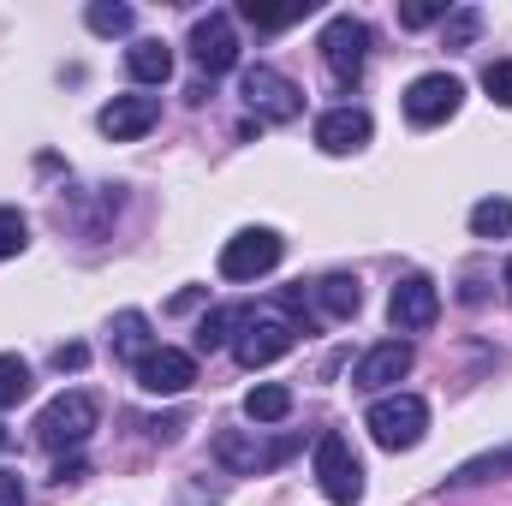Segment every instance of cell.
<instances>
[{
    "label": "cell",
    "mask_w": 512,
    "mask_h": 506,
    "mask_svg": "<svg viewBox=\"0 0 512 506\" xmlns=\"http://www.w3.org/2000/svg\"><path fill=\"white\" fill-rule=\"evenodd\" d=\"M96 417H102L96 393L72 387V393H60V399H48V405H42V417H36V441H42L48 453L84 447V441H90V429H96Z\"/></svg>",
    "instance_id": "obj_1"
},
{
    "label": "cell",
    "mask_w": 512,
    "mask_h": 506,
    "mask_svg": "<svg viewBox=\"0 0 512 506\" xmlns=\"http://www.w3.org/2000/svg\"><path fill=\"white\" fill-rule=\"evenodd\" d=\"M364 429L376 435V447H387V453H411L423 441V429H429V405L417 393H387V399L370 405Z\"/></svg>",
    "instance_id": "obj_2"
},
{
    "label": "cell",
    "mask_w": 512,
    "mask_h": 506,
    "mask_svg": "<svg viewBox=\"0 0 512 506\" xmlns=\"http://www.w3.org/2000/svg\"><path fill=\"white\" fill-rule=\"evenodd\" d=\"M292 340H298V328H292L286 310H245V316H239L233 352H239L245 370H262V364H274L280 352H292Z\"/></svg>",
    "instance_id": "obj_3"
},
{
    "label": "cell",
    "mask_w": 512,
    "mask_h": 506,
    "mask_svg": "<svg viewBox=\"0 0 512 506\" xmlns=\"http://www.w3.org/2000/svg\"><path fill=\"white\" fill-rule=\"evenodd\" d=\"M316 483H322V495L334 506H352L364 495V465H358V453H352V441L340 429H328L316 441Z\"/></svg>",
    "instance_id": "obj_4"
},
{
    "label": "cell",
    "mask_w": 512,
    "mask_h": 506,
    "mask_svg": "<svg viewBox=\"0 0 512 506\" xmlns=\"http://www.w3.org/2000/svg\"><path fill=\"white\" fill-rule=\"evenodd\" d=\"M239 96H245V108H251L256 120H298L304 114V90L286 78V72H274V66H251L245 78H239Z\"/></svg>",
    "instance_id": "obj_5"
},
{
    "label": "cell",
    "mask_w": 512,
    "mask_h": 506,
    "mask_svg": "<svg viewBox=\"0 0 512 506\" xmlns=\"http://www.w3.org/2000/svg\"><path fill=\"white\" fill-rule=\"evenodd\" d=\"M292 447H298V441H286V435H280V441H262L256 429H221V435H215V459H221L227 471H239V477L274 471Z\"/></svg>",
    "instance_id": "obj_6"
},
{
    "label": "cell",
    "mask_w": 512,
    "mask_h": 506,
    "mask_svg": "<svg viewBox=\"0 0 512 506\" xmlns=\"http://www.w3.org/2000/svg\"><path fill=\"white\" fill-rule=\"evenodd\" d=\"M459 102H465V84H459L453 72H423V78H411V90H405V120H411V126H441V120L459 114Z\"/></svg>",
    "instance_id": "obj_7"
},
{
    "label": "cell",
    "mask_w": 512,
    "mask_h": 506,
    "mask_svg": "<svg viewBox=\"0 0 512 506\" xmlns=\"http://www.w3.org/2000/svg\"><path fill=\"white\" fill-rule=\"evenodd\" d=\"M280 233L274 227H245V233H233L227 245H221V274L227 280H262L274 262H280Z\"/></svg>",
    "instance_id": "obj_8"
},
{
    "label": "cell",
    "mask_w": 512,
    "mask_h": 506,
    "mask_svg": "<svg viewBox=\"0 0 512 506\" xmlns=\"http://www.w3.org/2000/svg\"><path fill=\"white\" fill-rule=\"evenodd\" d=\"M322 60H328V72L334 78H358L364 72V60H370V24L364 18H352V12H340V18H328V30H322Z\"/></svg>",
    "instance_id": "obj_9"
},
{
    "label": "cell",
    "mask_w": 512,
    "mask_h": 506,
    "mask_svg": "<svg viewBox=\"0 0 512 506\" xmlns=\"http://www.w3.org/2000/svg\"><path fill=\"white\" fill-rule=\"evenodd\" d=\"M387 316H393L399 334H423V328H435V316H441V292H435V280H429V274H405V280L393 286V298H387Z\"/></svg>",
    "instance_id": "obj_10"
},
{
    "label": "cell",
    "mask_w": 512,
    "mask_h": 506,
    "mask_svg": "<svg viewBox=\"0 0 512 506\" xmlns=\"http://www.w3.org/2000/svg\"><path fill=\"white\" fill-rule=\"evenodd\" d=\"M191 60H197L209 78H221V72L239 66V36H233V18H227V12H209V18L191 24Z\"/></svg>",
    "instance_id": "obj_11"
},
{
    "label": "cell",
    "mask_w": 512,
    "mask_h": 506,
    "mask_svg": "<svg viewBox=\"0 0 512 506\" xmlns=\"http://www.w3.org/2000/svg\"><path fill=\"white\" fill-rule=\"evenodd\" d=\"M197 381V358L179 352V346H149L137 358V387L143 393H185Z\"/></svg>",
    "instance_id": "obj_12"
},
{
    "label": "cell",
    "mask_w": 512,
    "mask_h": 506,
    "mask_svg": "<svg viewBox=\"0 0 512 506\" xmlns=\"http://www.w3.org/2000/svg\"><path fill=\"white\" fill-rule=\"evenodd\" d=\"M155 120H161V102H155V96H114V102L96 114L102 137H114V143H137Z\"/></svg>",
    "instance_id": "obj_13"
},
{
    "label": "cell",
    "mask_w": 512,
    "mask_h": 506,
    "mask_svg": "<svg viewBox=\"0 0 512 506\" xmlns=\"http://www.w3.org/2000/svg\"><path fill=\"white\" fill-rule=\"evenodd\" d=\"M370 143V114L364 108H328L316 120V149L322 155H358Z\"/></svg>",
    "instance_id": "obj_14"
},
{
    "label": "cell",
    "mask_w": 512,
    "mask_h": 506,
    "mask_svg": "<svg viewBox=\"0 0 512 506\" xmlns=\"http://www.w3.org/2000/svg\"><path fill=\"white\" fill-rule=\"evenodd\" d=\"M411 376V346L405 340H382V346H370L364 358H358V370H352V381L364 387V393H382V387H393V381Z\"/></svg>",
    "instance_id": "obj_15"
},
{
    "label": "cell",
    "mask_w": 512,
    "mask_h": 506,
    "mask_svg": "<svg viewBox=\"0 0 512 506\" xmlns=\"http://www.w3.org/2000/svg\"><path fill=\"white\" fill-rule=\"evenodd\" d=\"M126 72L137 78V84H167V72H173V48H167V42H155V36L131 42V48H126Z\"/></svg>",
    "instance_id": "obj_16"
},
{
    "label": "cell",
    "mask_w": 512,
    "mask_h": 506,
    "mask_svg": "<svg viewBox=\"0 0 512 506\" xmlns=\"http://www.w3.org/2000/svg\"><path fill=\"white\" fill-rule=\"evenodd\" d=\"M316 304H322L334 322L358 316V304H364V286H358V274H322V280H316Z\"/></svg>",
    "instance_id": "obj_17"
},
{
    "label": "cell",
    "mask_w": 512,
    "mask_h": 506,
    "mask_svg": "<svg viewBox=\"0 0 512 506\" xmlns=\"http://www.w3.org/2000/svg\"><path fill=\"white\" fill-rule=\"evenodd\" d=\"M286 411H292V387H280V381H262V387L245 393V417L251 423H280Z\"/></svg>",
    "instance_id": "obj_18"
},
{
    "label": "cell",
    "mask_w": 512,
    "mask_h": 506,
    "mask_svg": "<svg viewBox=\"0 0 512 506\" xmlns=\"http://www.w3.org/2000/svg\"><path fill=\"white\" fill-rule=\"evenodd\" d=\"M143 352H149V316L143 310H120L114 316V358H131L137 364Z\"/></svg>",
    "instance_id": "obj_19"
},
{
    "label": "cell",
    "mask_w": 512,
    "mask_h": 506,
    "mask_svg": "<svg viewBox=\"0 0 512 506\" xmlns=\"http://www.w3.org/2000/svg\"><path fill=\"white\" fill-rule=\"evenodd\" d=\"M471 233H477V239H507L512 233V203L507 197H483V203L471 209Z\"/></svg>",
    "instance_id": "obj_20"
},
{
    "label": "cell",
    "mask_w": 512,
    "mask_h": 506,
    "mask_svg": "<svg viewBox=\"0 0 512 506\" xmlns=\"http://www.w3.org/2000/svg\"><path fill=\"white\" fill-rule=\"evenodd\" d=\"M507 471H512V447H501V453H483V459L459 465L447 483H453V489H465V483H489V477H507Z\"/></svg>",
    "instance_id": "obj_21"
},
{
    "label": "cell",
    "mask_w": 512,
    "mask_h": 506,
    "mask_svg": "<svg viewBox=\"0 0 512 506\" xmlns=\"http://www.w3.org/2000/svg\"><path fill=\"white\" fill-rule=\"evenodd\" d=\"M30 393V364L24 358H12V352H0V411L6 405H18Z\"/></svg>",
    "instance_id": "obj_22"
},
{
    "label": "cell",
    "mask_w": 512,
    "mask_h": 506,
    "mask_svg": "<svg viewBox=\"0 0 512 506\" xmlns=\"http://www.w3.org/2000/svg\"><path fill=\"white\" fill-rule=\"evenodd\" d=\"M310 12V0L304 6H256V0H245V18H251L256 30H286V24H298Z\"/></svg>",
    "instance_id": "obj_23"
},
{
    "label": "cell",
    "mask_w": 512,
    "mask_h": 506,
    "mask_svg": "<svg viewBox=\"0 0 512 506\" xmlns=\"http://www.w3.org/2000/svg\"><path fill=\"white\" fill-rule=\"evenodd\" d=\"M84 24H90L96 36H126L131 30V6H108V0H96V6L84 12Z\"/></svg>",
    "instance_id": "obj_24"
},
{
    "label": "cell",
    "mask_w": 512,
    "mask_h": 506,
    "mask_svg": "<svg viewBox=\"0 0 512 506\" xmlns=\"http://www.w3.org/2000/svg\"><path fill=\"white\" fill-rule=\"evenodd\" d=\"M227 328H239V316H233V310H209L203 328H197V352H221V346L233 340Z\"/></svg>",
    "instance_id": "obj_25"
},
{
    "label": "cell",
    "mask_w": 512,
    "mask_h": 506,
    "mask_svg": "<svg viewBox=\"0 0 512 506\" xmlns=\"http://www.w3.org/2000/svg\"><path fill=\"white\" fill-rule=\"evenodd\" d=\"M441 24H447V48H471L477 30H483V12H477V6H459V12L441 18Z\"/></svg>",
    "instance_id": "obj_26"
},
{
    "label": "cell",
    "mask_w": 512,
    "mask_h": 506,
    "mask_svg": "<svg viewBox=\"0 0 512 506\" xmlns=\"http://www.w3.org/2000/svg\"><path fill=\"white\" fill-rule=\"evenodd\" d=\"M24 245H30V221H24L18 209H0V262L18 256Z\"/></svg>",
    "instance_id": "obj_27"
},
{
    "label": "cell",
    "mask_w": 512,
    "mask_h": 506,
    "mask_svg": "<svg viewBox=\"0 0 512 506\" xmlns=\"http://www.w3.org/2000/svg\"><path fill=\"white\" fill-rule=\"evenodd\" d=\"M483 90H489V102L512 108V60H495V66L483 72Z\"/></svg>",
    "instance_id": "obj_28"
},
{
    "label": "cell",
    "mask_w": 512,
    "mask_h": 506,
    "mask_svg": "<svg viewBox=\"0 0 512 506\" xmlns=\"http://www.w3.org/2000/svg\"><path fill=\"white\" fill-rule=\"evenodd\" d=\"M435 18H447V6H435V0H411V6H399V24H405V30H423V24H435Z\"/></svg>",
    "instance_id": "obj_29"
},
{
    "label": "cell",
    "mask_w": 512,
    "mask_h": 506,
    "mask_svg": "<svg viewBox=\"0 0 512 506\" xmlns=\"http://www.w3.org/2000/svg\"><path fill=\"white\" fill-rule=\"evenodd\" d=\"M0 506H24V477L18 471H0Z\"/></svg>",
    "instance_id": "obj_30"
},
{
    "label": "cell",
    "mask_w": 512,
    "mask_h": 506,
    "mask_svg": "<svg viewBox=\"0 0 512 506\" xmlns=\"http://www.w3.org/2000/svg\"><path fill=\"white\" fill-rule=\"evenodd\" d=\"M54 364H60V370H78V364H84V346H60Z\"/></svg>",
    "instance_id": "obj_31"
},
{
    "label": "cell",
    "mask_w": 512,
    "mask_h": 506,
    "mask_svg": "<svg viewBox=\"0 0 512 506\" xmlns=\"http://www.w3.org/2000/svg\"><path fill=\"white\" fill-rule=\"evenodd\" d=\"M501 280H507V298H512V262H507V274H501Z\"/></svg>",
    "instance_id": "obj_32"
},
{
    "label": "cell",
    "mask_w": 512,
    "mask_h": 506,
    "mask_svg": "<svg viewBox=\"0 0 512 506\" xmlns=\"http://www.w3.org/2000/svg\"><path fill=\"white\" fill-rule=\"evenodd\" d=\"M0 447H6V429H0Z\"/></svg>",
    "instance_id": "obj_33"
}]
</instances>
